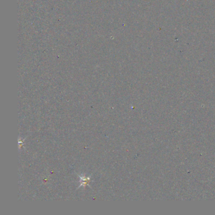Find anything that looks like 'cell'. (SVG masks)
<instances>
[{
	"label": "cell",
	"mask_w": 215,
	"mask_h": 215,
	"mask_svg": "<svg viewBox=\"0 0 215 215\" xmlns=\"http://www.w3.org/2000/svg\"><path fill=\"white\" fill-rule=\"evenodd\" d=\"M89 180H90V178L89 177H83L80 179V182H81V186L82 185H87L89 182Z\"/></svg>",
	"instance_id": "obj_1"
}]
</instances>
